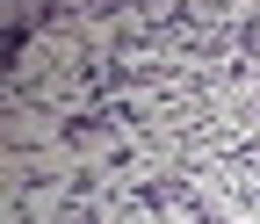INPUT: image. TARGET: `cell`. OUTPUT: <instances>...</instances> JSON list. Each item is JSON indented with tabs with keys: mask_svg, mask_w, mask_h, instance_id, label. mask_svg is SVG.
Instances as JSON below:
<instances>
[{
	"mask_svg": "<svg viewBox=\"0 0 260 224\" xmlns=\"http://www.w3.org/2000/svg\"><path fill=\"white\" fill-rule=\"evenodd\" d=\"M65 123H73V116L0 94V145H58V138H65Z\"/></svg>",
	"mask_w": 260,
	"mask_h": 224,
	"instance_id": "cell-1",
	"label": "cell"
}]
</instances>
